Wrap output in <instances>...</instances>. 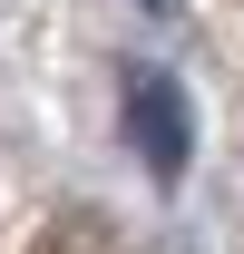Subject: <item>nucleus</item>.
I'll use <instances>...</instances> for the list:
<instances>
[{"label": "nucleus", "mask_w": 244, "mask_h": 254, "mask_svg": "<svg viewBox=\"0 0 244 254\" xmlns=\"http://www.w3.org/2000/svg\"><path fill=\"white\" fill-rule=\"evenodd\" d=\"M127 137H137L147 176H166V186L185 176V157H195V118H185V88L166 78V68H137V78H127Z\"/></svg>", "instance_id": "nucleus-1"}, {"label": "nucleus", "mask_w": 244, "mask_h": 254, "mask_svg": "<svg viewBox=\"0 0 244 254\" xmlns=\"http://www.w3.org/2000/svg\"><path fill=\"white\" fill-rule=\"evenodd\" d=\"M137 10H147V20H176V10H185V0H137Z\"/></svg>", "instance_id": "nucleus-2"}]
</instances>
